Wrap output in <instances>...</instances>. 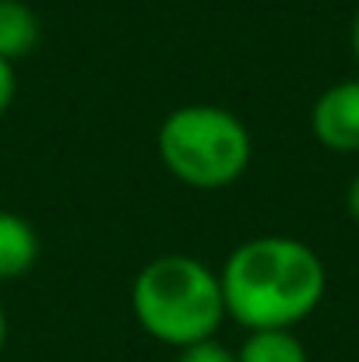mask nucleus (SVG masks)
<instances>
[{"label":"nucleus","mask_w":359,"mask_h":362,"mask_svg":"<svg viewBox=\"0 0 359 362\" xmlns=\"http://www.w3.org/2000/svg\"><path fill=\"white\" fill-rule=\"evenodd\" d=\"M219 285L226 317L243 331H292L324 303L328 267L303 240L253 236L226 257Z\"/></svg>","instance_id":"f257e3e1"},{"label":"nucleus","mask_w":359,"mask_h":362,"mask_svg":"<svg viewBox=\"0 0 359 362\" xmlns=\"http://www.w3.org/2000/svg\"><path fill=\"white\" fill-rule=\"evenodd\" d=\"M130 313L152 341L176 352L208 341L226 320L219 274L190 253L152 257L130 281Z\"/></svg>","instance_id":"f03ea898"},{"label":"nucleus","mask_w":359,"mask_h":362,"mask_svg":"<svg viewBox=\"0 0 359 362\" xmlns=\"http://www.w3.org/2000/svg\"><path fill=\"white\" fill-rule=\"evenodd\" d=\"M155 151L162 169L194 190H226L250 169L253 137L233 110L190 103L159 123Z\"/></svg>","instance_id":"7ed1b4c3"},{"label":"nucleus","mask_w":359,"mask_h":362,"mask_svg":"<svg viewBox=\"0 0 359 362\" xmlns=\"http://www.w3.org/2000/svg\"><path fill=\"white\" fill-rule=\"evenodd\" d=\"M310 130L317 144L338 155L359 151V78H346L324 88L310 110Z\"/></svg>","instance_id":"20e7f679"},{"label":"nucleus","mask_w":359,"mask_h":362,"mask_svg":"<svg viewBox=\"0 0 359 362\" xmlns=\"http://www.w3.org/2000/svg\"><path fill=\"white\" fill-rule=\"evenodd\" d=\"M39 260V233L18 211H0V281L28 274Z\"/></svg>","instance_id":"39448f33"},{"label":"nucleus","mask_w":359,"mask_h":362,"mask_svg":"<svg viewBox=\"0 0 359 362\" xmlns=\"http://www.w3.org/2000/svg\"><path fill=\"white\" fill-rule=\"evenodd\" d=\"M42 25L39 14L25 0H0V57L4 60H21L39 46Z\"/></svg>","instance_id":"423d86ee"},{"label":"nucleus","mask_w":359,"mask_h":362,"mask_svg":"<svg viewBox=\"0 0 359 362\" xmlns=\"http://www.w3.org/2000/svg\"><path fill=\"white\" fill-rule=\"evenodd\" d=\"M237 362H310L296 331H246Z\"/></svg>","instance_id":"0eeeda50"},{"label":"nucleus","mask_w":359,"mask_h":362,"mask_svg":"<svg viewBox=\"0 0 359 362\" xmlns=\"http://www.w3.org/2000/svg\"><path fill=\"white\" fill-rule=\"evenodd\" d=\"M176 362H237V352H233V349H226L222 341L208 338V341H198V345L180 349Z\"/></svg>","instance_id":"6e6552de"},{"label":"nucleus","mask_w":359,"mask_h":362,"mask_svg":"<svg viewBox=\"0 0 359 362\" xmlns=\"http://www.w3.org/2000/svg\"><path fill=\"white\" fill-rule=\"evenodd\" d=\"M14 95H18V71L11 60L0 57V117L14 106Z\"/></svg>","instance_id":"1a4fd4ad"},{"label":"nucleus","mask_w":359,"mask_h":362,"mask_svg":"<svg viewBox=\"0 0 359 362\" xmlns=\"http://www.w3.org/2000/svg\"><path fill=\"white\" fill-rule=\"evenodd\" d=\"M346 208H349V215L359 222V173L353 176V183H349V194H346Z\"/></svg>","instance_id":"9d476101"},{"label":"nucleus","mask_w":359,"mask_h":362,"mask_svg":"<svg viewBox=\"0 0 359 362\" xmlns=\"http://www.w3.org/2000/svg\"><path fill=\"white\" fill-rule=\"evenodd\" d=\"M349 46H353V57H356V64H359V11H356V18H353V32H349Z\"/></svg>","instance_id":"9b49d317"},{"label":"nucleus","mask_w":359,"mask_h":362,"mask_svg":"<svg viewBox=\"0 0 359 362\" xmlns=\"http://www.w3.org/2000/svg\"><path fill=\"white\" fill-rule=\"evenodd\" d=\"M4 345H7V313H4V303H0V356H4Z\"/></svg>","instance_id":"f8f14e48"}]
</instances>
